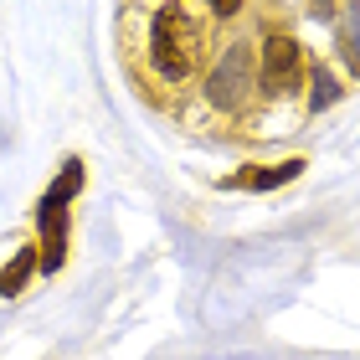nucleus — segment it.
Listing matches in <instances>:
<instances>
[{"label":"nucleus","mask_w":360,"mask_h":360,"mask_svg":"<svg viewBox=\"0 0 360 360\" xmlns=\"http://www.w3.org/2000/svg\"><path fill=\"white\" fill-rule=\"evenodd\" d=\"M299 68H304V57H299V41L293 37H268L263 41V83L268 88H293L299 83Z\"/></svg>","instance_id":"obj_4"},{"label":"nucleus","mask_w":360,"mask_h":360,"mask_svg":"<svg viewBox=\"0 0 360 360\" xmlns=\"http://www.w3.org/2000/svg\"><path fill=\"white\" fill-rule=\"evenodd\" d=\"M83 191V165L77 160H68L62 165V180L52 191L41 195V248H37V257H41V268L46 273H57L62 268V257H68V201Z\"/></svg>","instance_id":"obj_2"},{"label":"nucleus","mask_w":360,"mask_h":360,"mask_svg":"<svg viewBox=\"0 0 360 360\" xmlns=\"http://www.w3.org/2000/svg\"><path fill=\"white\" fill-rule=\"evenodd\" d=\"M206 6H211V11H217V15H232V11L242 6V0H206Z\"/></svg>","instance_id":"obj_9"},{"label":"nucleus","mask_w":360,"mask_h":360,"mask_svg":"<svg viewBox=\"0 0 360 360\" xmlns=\"http://www.w3.org/2000/svg\"><path fill=\"white\" fill-rule=\"evenodd\" d=\"M37 263H41L37 248H21L6 268H0V293H6V299H15V293L26 288V278H31V268H37Z\"/></svg>","instance_id":"obj_5"},{"label":"nucleus","mask_w":360,"mask_h":360,"mask_svg":"<svg viewBox=\"0 0 360 360\" xmlns=\"http://www.w3.org/2000/svg\"><path fill=\"white\" fill-rule=\"evenodd\" d=\"M252 83H257V62H252V46H226V57L211 68V77H206V98L217 108H237L242 98L252 93Z\"/></svg>","instance_id":"obj_3"},{"label":"nucleus","mask_w":360,"mask_h":360,"mask_svg":"<svg viewBox=\"0 0 360 360\" xmlns=\"http://www.w3.org/2000/svg\"><path fill=\"white\" fill-rule=\"evenodd\" d=\"M150 62L165 83H186L191 62H195V31L180 6H160L150 26Z\"/></svg>","instance_id":"obj_1"},{"label":"nucleus","mask_w":360,"mask_h":360,"mask_svg":"<svg viewBox=\"0 0 360 360\" xmlns=\"http://www.w3.org/2000/svg\"><path fill=\"white\" fill-rule=\"evenodd\" d=\"M340 98V83L330 77V68H314V98H309V108H330Z\"/></svg>","instance_id":"obj_7"},{"label":"nucleus","mask_w":360,"mask_h":360,"mask_svg":"<svg viewBox=\"0 0 360 360\" xmlns=\"http://www.w3.org/2000/svg\"><path fill=\"white\" fill-rule=\"evenodd\" d=\"M304 170V160H283V165H273V170H248V175H237L232 186H248V191H273V186H288L293 175Z\"/></svg>","instance_id":"obj_6"},{"label":"nucleus","mask_w":360,"mask_h":360,"mask_svg":"<svg viewBox=\"0 0 360 360\" xmlns=\"http://www.w3.org/2000/svg\"><path fill=\"white\" fill-rule=\"evenodd\" d=\"M345 46H350V62L360 68V0L350 6V15H345Z\"/></svg>","instance_id":"obj_8"}]
</instances>
